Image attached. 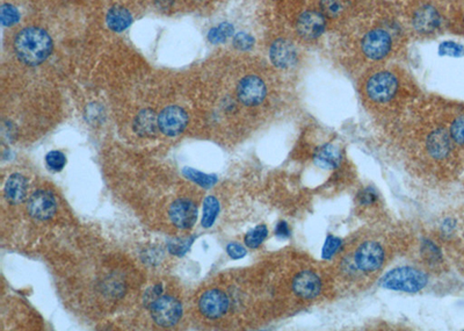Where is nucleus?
I'll use <instances>...</instances> for the list:
<instances>
[{"label": "nucleus", "instance_id": "32", "mask_svg": "<svg viewBox=\"0 0 464 331\" xmlns=\"http://www.w3.org/2000/svg\"><path fill=\"white\" fill-rule=\"evenodd\" d=\"M226 252L229 255L230 258L232 260H240L243 257H245L246 249L243 247L242 244L239 243H230L228 247H226Z\"/></svg>", "mask_w": 464, "mask_h": 331}, {"label": "nucleus", "instance_id": "19", "mask_svg": "<svg viewBox=\"0 0 464 331\" xmlns=\"http://www.w3.org/2000/svg\"><path fill=\"white\" fill-rule=\"evenodd\" d=\"M342 153L337 146L326 144L317 150L315 153V162L322 169H337L342 162Z\"/></svg>", "mask_w": 464, "mask_h": 331}, {"label": "nucleus", "instance_id": "21", "mask_svg": "<svg viewBox=\"0 0 464 331\" xmlns=\"http://www.w3.org/2000/svg\"><path fill=\"white\" fill-rule=\"evenodd\" d=\"M219 213V202L215 197H207L203 202L202 226L210 228L215 223Z\"/></svg>", "mask_w": 464, "mask_h": 331}, {"label": "nucleus", "instance_id": "33", "mask_svg": "<svg viewBox=\"0 0 464 331\" xmlns=\"http://www.w3.org/2000/svg\"><path fill=\"white\" fill-rule=\"evenodd\" d=\"M441 47L442 52H443L445 55L458 56L462 54V47L458 46V45H455V43H445V45H442Z\"/></svg>", "mask_w": 464, "mask_h": 331}, {"label": "nucleus", "instance_id": "25", "mask_svg": "<svg viewBox=\"0 0 464 331\" xmlns=\"http://www.w3.org/2000/svg\"><path fill=\"white\" fill-rule=\"evenodd\" d=\"M45 164L52 173H59V171L64 169L65 164H66V157L61 151L52 150L45 156Z\"/></svg>", "mask_w": 464, "mask_h": 331}, {"label": "nucleus", "instance_id": "1", "mask_svg": "<svg viewBox=\"0 0 464 331\" xmlns=\"http://www.w3.org/2000/svg\"><path fill=\"white\" fill-rule=\"evenodd\" d=\"M52 36L41 27H25L14 37L16 57L29 66H37L45 62L52 55Z\"/></svg>", "mask_w": 464, "mask_h": 331}, {"label": "nucleus", "instance_id": "11", "mask_svg": "<svg viewBox=\"0 0 464 331\" xmlns=\"http://www.w3.org/2000/svg\"><path fill=\"white\" fill-rule=\"evenodd\" d=\"M291 287L301 299H315L322 292V280L313 269H303L294 277Z\"/></svg>", "mask_w": 464, "mask_h": 331}, {"label": "nucleus", "instance_id": "9", "mask_svg": "<svg viewBox=\"0 0 464 331\" xmlns=\"http://www.w3.org/2000/svg\"><path fill=\"white\" fill-rule=\"evenodd\" d=\"M361 47L368 59H382L390 52L391 36L383 30H371L364 35Z\"/></svg>", "mask_w": 464, "mask_h": 331}, {"label": "nucleus", "instance_id": "30", "mask_svg": "<svg viewBox=\"0 0 464 331\" xmlns=\"http://www.w3.org/2000/svg\"><path fill=\"white\" fill-rule=\"evenodd\" d=\"M320 7L324 16H335L342 10V3L340 0H320Z\"/></svg>", "mask_w": 464, "mask_h": 331}, {"label": "nucleus", "instance_id": "18", "mask_svg": "<svg viewBox=\"0 0 464 331\" xmlns=\"http://www.w3.org/2000/svg\"><path fill=\"white\" fill-rule=\"evenodd\" d=\"M427 149L433 158L442 159L448 156L451 149V134L443 129L433 130L427 139Z\"/></svg>", "mask_w": 464, "mask_h": 331}, {"label": "nucleus", "instance_id": "3", "mask_svg": "<svg viewBox=\"0 0 464 331\" xmlns=\"http://www.w3.org/2000/svg\"><path fill=\"white\" fill-rule=\"evenodd\" d=\"M149 308L153 321L164 328H171L177 325L182 316V306L173 296H159L149 306Z\"/></svg>", "mask_w": 464, "mask_h": 331}, {"label": "nucleus", "instance_id": "8", "mask_svg": "<svg viewBox=\"0 0 464 331\" xmlns=\"http://www.w3.org/2000/svg\"><path fill=\"white\" fill-rule=\"evenodd\" d=\"M229 298L219 289H209L203 293L199 301L201 314L210 320L226 315L229 309Z\"/></svg>", "mask_w": 464, "mask_h": 331}, {"label": "nucleus", "instance_id": "22", "mask_svg": "<svg viewBox=\"0 0 464 331\" xmlns=\"http://www.w3.org/2000/svg\"><path fill=\"white\" fill-rule=\"evenodd\" d=\"M182 173L186 178L190 179V182H195L197 185L201 186L203 189H210L217 182L216 175H206V173H200L192 168H186Z\"/></svg>", "mask_w": 464, "mask_h": 331}, {"label": "nucleus", "instance_id": "20", "mask_svg": "<svg viewBox=\"0 0 464 331\" xmlns=\"http://www.w3.org/2000/svg\"><path fill=\"white\" fill-rule=\"evenodd\" d=\"M106 23L110 30L124 32L132 25V16L124 7L114 6L107 13Z\"/></svg>", "mask_w": 464, "mask_h": 331}, {"label": "nucleus", "instance_id": "31", "mask_svg": "<svg viewBox=\"0 0 464 331\" xmlns=\"http://www.w3.org/2000/svg\"><path fill=\"white\" fill-rule=\"evenodd\" d=\"M233 46L239 50H248L255 46V39L246 33H238L233 37Z\"/></svg>", "mask_w": 464, "mask_h": 331}, {"label": "nucleus", "instance_id": "13", "mask_svg": "<svg viewBox=\"0 0 464 331\" xmlns=\"http://www.w3.org/2000/svg\"><path fill=\"white\" fill-rule=\"evenodd\" d=\"M326 19L323 12L306 11L297 21V33L304 40H315L322 35L325 30Z\"/></svg>", "mask_w": 464, "mask_h": 331}, {"label": "nucleus", "instance_id": "10", "mask_svg": "<svg viewBox=\"0 0 464 331\" xmlns=\"http://www.w3.org/2000/svg\"><path fill=\"white\" fill-rule=\"evenodd\" d=\"M27 209L35 220L47 221L55 215L57 202L52 192L40 190L29 198Z\"/></svg>", "mask_w": 464, "mask_h": 331}, {"label": "nucleus", "instance_id": "17", "mask_svg": "<svg viewBox=\"0 0 464 331\" xmlns=\"http://www.w3.org/2000/svg\"><path fill=\"white\" fill-rule=\"evenodd\" d=\"M134 130L141 137H153L159 130L158 115L151 108L141 110L134 120Z\"/></svg>", "mask_w": 464, "mask_h": 331}, {"label": "nucleus", "instance_id": "14", "mask_svg": "<svg viewBox=\"0 0 464 331\" xmlns=\"http://www.w3.org/2000/svg\"><path fill=\"white\" fill-rule=\"evenodd\" d=\"M269 57H271L272 63L277 68H289L296 62V49L287 40H277L272 45Z\"/></svg>", "mask_w": 464, "mask_h": 331}, {"label": "nucleus", "instance_id": "35", "mask_svg": "<svg viewBox=\"0 0 464 331\" xmlns=\"http://www.w3.org/2000/svg\"><path fill=\"white\" fill-rule=\"evenodd\" d=\"M275 234L279 238H288L290 236V228L287 222H279L275 229Z\"/></svg>", "mask_w": 464, "mask_h": 331}, {"label": "nucleus", "instance_id": "2", "mask_svg": "<svg viewBox=\"0 0 464 331\" xmlns=\"http://www.w3.org/2000/svg\"><path fill=\"white\" fill-rule=\"evenodd\" d=\"M427 276L419 269L400 267L388 272L381 281V286L393 291L416 293L422 291L427 285Z\"/></svg>", "mask_w": 464, "mask_h": 331}, {"label": "nucleus", "instance_id": "29", "mask_svg": "<svg viewBox=\"0 0 464 331\" xmlns=\"http://www.w3.org/2000/svg\"><path fill=\"white\" fill-rule=\"evenodd\" d=\"M194 237L178 240L168 244V250L177 256H184L185 253L190 250V245L193 243Z\"/></svg>", "mask_w": 464, "mask_h": 331}, {"label": "nucleus", "instance_id": "12", "mask_svg": "<svg viewBox=\"0 0 464 331\" xmlns=\"http://www.w3.org/2000/svg\"><path fill=\"white\" fill-rule=\"evenodd\" d=\"M172 223L179 229H190L197 219V207L190 199H178L168 209Z\"/></svg>", "mask_w": 464, "mask_h": 331}, {"label": "nucleus", "instance_id": "4", "mask_svg": "<svg viewBox=\"0 0 464 331\" xmlns=\"http://www.w3.org/2000/svg\"><path fill=\"white\" fill-rule=\"evenodd\" d=\"M398 90V79L391 72H378L368 81L366 91L368 97L375 103L391 100Z\"/></svg>", "mask_w": 464, "mask_h": 331}, {"label": "nucleus", "instance_id": "23", "mask_svg": "<svg viewBox=\"0 0 464 331\" xmlns=\"http://www.w3.org/2000/svg\"><path fill=\"white\" fill-rule=\"evenodd\" d=\"M233 33V27L230 23H221L219 26L213 27L208 33V40L213 45L226 42Z\"/></svg>", "mask_w": 464, "mask_h": 331}, {"label": "nucleus", "instance_id": "36", "mask_svg": "<svg viewBox=\"0 0 464 331\" xmlns=\"http://www.w3.org/2000/svg\"><path fill=\"white\" fill-rule=\"evenodd\" d=\"M426 256L429 260H433V258H438L439 257V250L435 247L434 244L432 243H426L425 251Z\"/></svg>", "mask_w": 464, "mask_h": 331}, {"label": "nucleus", "instance_id": "27", "mask_svg": "<svg viewBox=\"0 0 464 331\" xmlns=\"http://www.w3.org/2000/svg\"><path fill=\"white\" fill-rule=\"evenodd\" d=\"M342 240H339L338 237L332 236L330 235L326 238L325 244L323 247V258L324 260H331L335 253L338 252L342 248Z\"/></svg>", "mask_w": 464, "mask_h": 331}, {"label": "nucleus", "instance_id": "26", "mask_svg": "<svg viewBox=\"0 0 464 331\" xmlns=\"http://www.w3.org/2000/svg\"><path fill=\"white\" fill-rule=\"evenodd\" d=\"M19 20L20 13L16 7L11 4H4L1 6V25L4 27L13 26Z\"/></svg>", "mask_w": 464, "mask_h": 331}, {"label": "nucleus", "instance_id": "34", "mask_svg": "<svg viewBox=\"0 0 464 331\" xmlns=\"http://www.w3.org/2000/svg\"><path fill=\"white\" fill-rule=\"evenodd\" d=\"M359 199H360V202H361L362 205H371L375 202V199H376V194H375V192L373 190L367 189L364 190L361 194L359 195Z\"/></svg>", "mask_w": 464, "mask_h": 331}, {"label": "nucleus", "instance_id": "28", "mask_svg": "<svg viewBox=\"0 0 464 331\" xmlns=\"http://www.w3.org/2000/svg\"><path fill=\"white\" fill-rule=\"evenodd\" d=\"M449 134H451V140L460 146H464V115L458 117L451 124Z\"/></svg>", "mask_w": 464, "mask_h": 331}, {"label": "nucleus", "instance_id": "15", "mask_svg": "<svg viewBox=\"0 0 464 331\" xmlns=\"http://www.w3.org/2000/svg\"><path fill=\"white\" fill-rule=\"evenodd\" d=\"M441 16L431 5H424L413 16V26L422 34H429L438 30Z\"/></svg>", "mask_w": 464, "mask_h": 331}, {"label": "nucleus", "instance_id": "6", "mask_svg": "<svg viewBox=\"0 0 464 331\" xmlns=\"http://www.w3.org/2000/svg\"><path fill=\"white\" fill-rule=\"evenodd\" d=\"M266 95H267L266 85L258 76H246L239 81L237 86L238 100L248 108L260 105L265 100Z\"/></svg>", "mask_w": 464, "mask_h": 331}, {"label": "nucleus", "instance_id": "5", "mask_svg": "<svg viewBox=\"0 0 464 331\" xmlns=\"http://www.w3.org/2000/svg\"><path fill=\"white\" fill-rule=\"evenodd\" d=\"M384 257L382 245L374 240H368L358 248L354 255V263L362 272H375L383 265Z\"/></svg>", "mask_w": 464, "mask_h": 331}, {"label": "nucleus", "instance_id": "7", "mask_svg": "<svg viewBox=\"0 0 464 331\" xmlns=\"http://www.w3.org/2000/svg\"><path fill=\"white\" fill-rule=\"evenodd\" d=\"M188 120V114L184 108L168 106L159 113V130L166 137H178L186 129Z\"/></svg>", "mask_w": 464, "mask_h": 331}, {"label": "nucleus", "instance_id": "16", "mask_svg": "<svg viewBox=\"0 0 464 331\" xmlns=\"http://www.w3.org/2000/svg\"><path fill=\"white\" fill-rule=\"evenodd\" d=\"M27 193H28V180L19 173L10 175L4 189V194L7 202L12 205L21 204L26 200Z\"/></svg>", "mask_w": 464, "mask_h": 331}, {"label": "nucleus", "instance_id": "24", "mask_svg": "<svg viewBox=\"0 0 464 331\" xmlns=\"http://www.w3.org/2000/svg\"><path fill=\"white\" fill-rule=\"evenodd\" d=\"M267 235V228L264 224H261V226H258L255 229L248 231V234L245 235L244 242H245L248 248L257 249V248L260 247L261 244L264 243V240H266Z\"/></svg>", "mask_w": 464, "mask_h": 331}]
</instances>
